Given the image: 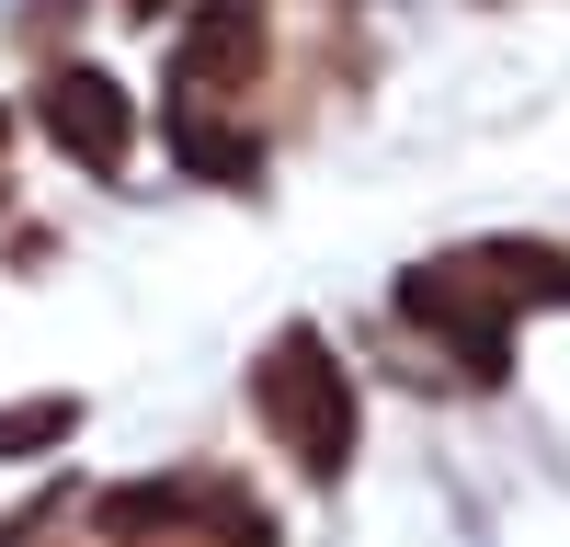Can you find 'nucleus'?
<instances>
[{"label": "nucleus", "instance_id": "nucleus-1", "mask_svg": "<svg viewBox=\"0 0 570 547\" xmlns=\"http://www.w3.org/2000/svg\"><path fill=\"white\" fill-rule=\"evenodd\" d=\"M252 399H263V422L285 434V456H297L308 479H343V468H354V377L331 365V342L308 331V319L263 342Z\"/></svg>", "mask_w": 570, "mask_h": 547}, {"label": "nucleus", "instance_id": "nucleus-2", "mask_svg": "<svg viewBox=\"0 0 570 547\" xmlns=\"http://www.w3.org/2000/svg\"><path fill=\"white\" fill-rule=\"evenodd\" d=\"M35 115H46V137H58L80 171H126V149H137V103H126V80H104V69H46Z\"/></svg>", "mask_w": 570, "mask_h": 547}, {"label": "nucleus", "instance_id": "nucleus-3", "mask_svg": "<svg viewBox=\"0 0 570 547\" xmlns=\"http://www.w3.org/2000/svg\"><path fill=\"white\" fill-rule=\"evenodd\" d=\"M252 58H263V12L252 0H206L195 34H183V103H228L252 80Z\"/></svg>", "mask_w": 570, "mask_h": 547}, {"label": "nucleus", "instance_id": "nucleus-4", "mask_svg": "<svg viewBox=\"0 0 570 547\" xmlns=\"http://www.w3.org/2000/svg\"><path fill=\"white\" fill-rule=\"evenodd\" d=\"M69 434H80V399H23V410H0V468H12V456L69 445Z\"/></svg>", "mask_w": 570, "mask_h": 547}, {"label": "nucleus", "instance_id": "nucleus-5", "mask_svg": "<svg viewBox=\"0 0 570 547\" xmlns=\"http://www.w3.org/2000/svg\"><path fill=\"white\" fill-rule=\"evenodd\" d=\"M126 12H171V0H126Z\"/></svg>", "mask_w": 570, "mask_h": 547}, {"label": "nucleus", "instance_id": "nucleus-6", "mask_svg": "<svg viewBox=\"0 0 570 547\" xmlns=\"http://www.w3.org/2000/svg\"><path fill=\"white\" fill-rule=\"evenodd\" d=\"M0 137H12V115H0Z\"/></svg>", "mask_w": 570, "mask_h": 547}]
</instances>
